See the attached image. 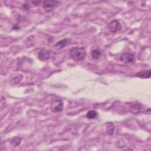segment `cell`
<instances>
[{
	"label": "cell",
	"instance_id": "obj_4",
	"mask_svg": "<svg viewBox=\"0 0 151 151\" xmlns=\"http://www.w3.org/2000/svg\"><path fill=\"white\" fill-rule=\"evenodd\" d=\"M120 60L123 63H132L134 61V55L130 53L124 52L121 54L120 57Z\"/></svg>",
	"mask_w": 151,
	"mask_h": 151
},
{
	"label": "cell",
	"instance_id": "obj_8",
	"mask_svg": "<svg viewBox=\"0 0 151 151\" xmlns=\"http://www.w3.org/2000/svg\"><path fill=\"white\" fill-rule=\"evenodd\" d=\"M135 76L140 78H149L151 76L150 70H141L139 72L136 73Z\"/></svg>",
	"mask_w": 151,
	"mask_h": 151
},
{
	"label": "cell",
	"instance_id": "obj_12",
	"mask_svg": "<svg viewBox=\"0 0 151 151\" xmlns=\"http://www.w3.org/2000/svg\"><path fill=\"white\" fill-rule=\"evenodd\" d=\"M21 142V138H19L18 137H14L12 139V140L11 141V145L12 147H15L20 145Z\"/></svg>",
	"mask_w": 151,
	"mask_h": 151
},
{
	"label": "cell",
	"instance_id": "obj_3",
	"mask_svg": "<svg viewBox=\"0 0 151 151\" xmlns=\"http://www.w3.org/2000/svg\"><path fill=\"white\" fill-rule=\"evenodd\" d=\"M60 3L57 1H45L43 2V8L46 12H50L54 9V8Z\"/></svg>",
	"mask_w": 151,
	"mask_h": 151
},
{
	"label": "cell",
	"instance_id": "obj_10",
	"mask_svg": "<svg viewBox=\"0 0 151 151\" xmlns=\"http://www.w3.org/2000/svg\"><path fill=\"white\" fill-rule=\"evenodd\" d=\"M106 132H107V133L109 135L111 136L114 133V129L113 123H111V122H107V123H106Z\"/></svg>",
	"mask_w": 151,
	"mask_h": 151
},
{
	"label": "cell",
	"instance_id": "obj_2",
	"mask_svg": "<svg viewBox=\"0 0 151 151\" xmlns=\"http://www.w3.org/2000/svg\"><path fill=\"white\" fill-rule=\"evenodd\" d=\"M63 107H64L63 102L62 101V100L60 99L54 100L51 103V105H50L51 110L54 113H58V112L61 111L63 109Z\"/></svg>",
	"mask_w": 151,
	"mask_h": 151
},
{
	"label": "cell",
	"instance_id": "obj_9",
	"mask_svg": "<svg viewBox=\"0 0 151 151\" xmlns=\"http://www.w3.org/2000/svg\"><path fill=\"white\" fill-rule=\"evenodd\" d=\"M141 104L139 103H136L132 105L129 108V111L133 114L138 113L141 110Z\"/></svg>",
	"mask_w": 151,
	"mask_h": 151
},
{
	"label": "cell",
	"instance_id": "obj_14",
	"mask_svg": "<svg viewBox=\"0 0 151 151\" xmlns=\"http://www.w3.org/2000/svg\"><path fill=\"white\" fill-rule=\"evenodd\" d=\"M22 7H23V8H24V9L25 11H29V5H28V4H23V5H22Z\"/></svg>",
	"mask_w": 151,
	"mask_h": 151
},
{
	"label": "cell",
	"instance_id": "obj_7",
	"mask_svg": "<svg viewBox=\"0 0 151 151\" xmlns=\"http://www.w3.org/2000/svg\"><path fill=\"white\" fill-rule=\"evenodd\" d=\"M68 43V40L64 38L63 39L61 40H60L59 41H58L56 44H55L53 46L54 48L56 50H61L62 48H63L64 47H65Z\"/></svg>",
	"mask_w": 151,
	"mask_h": 151
},
{
	"label": "cell",
	"instance_id": "obj_11",
	"mask_svg": "<svg viewBox=\"0 0 151 151\" xmlns=\"http://www.w3.org/2000/svg\"><path fill=\"white\" fill-rule=\"evenodd\" d=\"M101 51L99 49H93L91 52V57L94 60L99 59L101 55Z\"/></svg>",
	"mask_w": 151,
	"mask_h": 151
},
{
	"label": "cell",
	"instance_id": "obj_6",
	"mask_svg": "<svg viewBox=\"0 0 151 151\" xmlns=\"http://www.w3.org/2000/svg\"><path fill=\"white\" fill-rule=\"evenodd\" d=\"M50 56V52L47 49H42L41 50L38 55V57L39 60L42 61H47Z\"/></svg>",
	"mask_w": 151,
	"mask_h": 151
},
{
	"label": "cell",
	"instance_id": "obj_5",
	"mask_svg": "<svg viewBox=\"0 0 151 151\" xmlns=\"http://www.w3.org/2000/svg\"><path fill=\"white\" fill-rule=\"evenodd\" d=\"M108 28L110 31L113 33H115L121 29L122 26L117 20H113L108 24Z\"/></svg>",
	"mask_w": 151,
	"mask_h": 151
},
{
	"label": "cell",
	"instance_id": "obj_13",
	"mask_svg": "<svg viewBox=\"0 0 151 151\" xmlns=\"http://www.w3.org/2000/svg\"><path fill=\"white\" fill-rule=\"evenodd\" d=\"M97 116V113L95 110H90L87 112L86 117L90 119H93Z\"/></svg>",
	"mask_w": 151,
	"mask_h": 151
},
{
	"label": "cell",
	"instance_id": "obj_1",
	"mask_svg": "<svg viewBox=\"0 0 151 151\" xmlns=\"http://www.w3.org/2000/svg\"><path fill=\"white\" fill-rule=\"evenodd\" d=\"M70 55L74 60H83L86 55V51L84 47H74L70 50Z\"/></svg>",
	"mask_w": 151,
	"mask_h": 151
}]
</instances>
